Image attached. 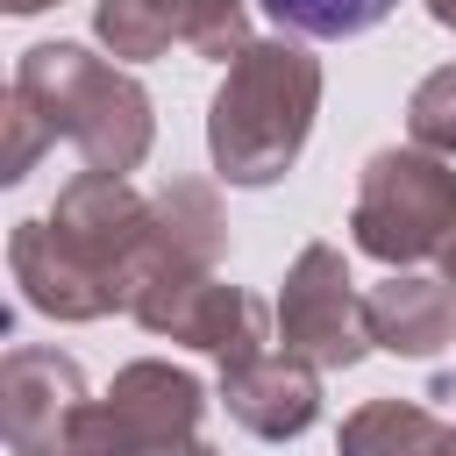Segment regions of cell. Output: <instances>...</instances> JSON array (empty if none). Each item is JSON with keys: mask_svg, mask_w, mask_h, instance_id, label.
I'll return each instance as SVG.
<instances>
[{"mask_svg": "<svg viewBox=\"0 0 456 456\" xmlns=\"http://www.w3.org/2000/svg\"><path fill=\"white\" fill-rule=\"evenodd\" d=\"M150 221H157V200H142L121 171L86 164L71 185H57L50 214L14 221L7 271L21 299L50 321H107L114 306L128 314Z\"/></svg>", "mask_w": 456, "mask_h": 456, "instance_id": "6da1fadb", "label": "cell"}, {"mask_svg": "<svg viewBox=\"0 0 456 456\" xmlns=\"http://www.w3.org/2000/svg\"><path fill=\"white\" fill-rule=\"evenodd\" d=\"M314 114H321V57L299 36H256L242 57H228L207 100V157L242 192L278 185L299 164Z\"/></svg>", "mask_w": 456, "mask_h": 456, "instance_id": "7a4b0ae2", "label": "cell"}, {"mask_svg": "<svg viewBox=\"0 0 456 456\" xmlns=\"http://www.w3.org/2000/svg\"><path fill=\"white\" fill-rule=\"evenodd\" d=\"M14 93L50 121V135H64L93 171H135L157 142V114H150V93L93 57L86 43H36L14 57Z\"/></svg>", "mask_w": 456, "mask_h": 456, "instance_id": "3957f363", "label": "cell"}, {"mask_svg": "<svg viewBox=\"0 0 456 456\" xmlns=\"http://www.w3.org/2000/svg\"><path fill=\"white\" fill-rule=\"evenodd\" d=\"M456 235V164L406 142V150H378L356 171V200H349V242L392 271H413L420 256H442V242Z\"/></svg>", "mask_w": 456, "mask_h": 456, "instance_id": "277c9868", "label": "cell"}, {"mask_svg": "<svg viewBox=\"0 0 456 456\" xmlns=\"http://www.w3.org/2000/svg\"><path fill=\"white\" fill-rule=\"evenodd\" d=\"M207 420V385L164 356H135L114 370V385L100 399L78 406L71 442L93 456H164L178 442H192Z\"/></svg>", "mask_w": 456, "mask_h": 456, "instance_id": "5b68a950", "label": "cell"}, {"mask_svg": "<svg viewBox=\"0 0 456 456\" xmlns=\"http://www.w3.org/2000/svg\"><path fill=\"white\" fill-rule=\"evenodd\" d=\"M278 342L292 356H306L314 370H356L378 342H370V321H363V292L342 264L335 242H306L292 264H285V285H278Z\"/></svg>", "mask_w": 456, "mask_h": 456, "instance_id": "8992f818", "label": "cell"}, {"mask_svg": "<svg viewBox=\"0 0 456 456\" xmlns=\"http://www.w3.org/2000/svg\"><path fill=\"white\" fill-rule=\"evenodd\" d=\"M128 314L150 335L185 342V349H200L214 363H242V356L271 349L264 299L242 292V285H221V271H207V278H150V285H135Z\"/></svg>", "mask_w": 456, "mask_h": 456, "instance_id": "52a82bcc", "label": "cell"}, {"mask_svg": "<svg viewBox=\"0 0 456 456\" xmlns=\"http://www.w3.org/2000/svg\"><path fill=\"white\" fill-rule=\"evenodd\" d=\"M86 406V378L64 349L43 342H14L0 356V428H7V456H50L71 442V420Z\"/></svg>", "mask_w": 456, "mask_h": 456, "instance_id": "ba28073f", "label": "cell"}, {"mask_svg": "<svg viewBox=\"0 0 456 456\" xmlns=\"http://www.w3.org/2000/svg\"><path fill=\"white\" fill-rule=\"evenodd\" d=\"M221 406L256 442H292L321 420V370L292 349H256L242 363H221Z\"/></svg>", "mask_w": 456, "mask_h": 456, "instance_id": "9c48e42d", "label": "cell"}, {"mask_svg": "<svg viewBox=\"0 0 456 456\" xmlns=\"http://www.w3.org/2000/svg\"><path fill=\"white\" fill-rule=\"evenodd\" d=\"M221 249H228V214H221L214 185L207 178H171L157 192V221H150L135 285H150V278H207V271H221Z\"/></svg>", "mask_w": 456, "mask_h": 456, "instance_id": "30bf717a", "label": "cell"}, {"mask_svg": "<svg viewBox=\"0 0 456 456\" xmlns=\"http://www.w3.org/2000/svg\"><path fill=\"white\" fill-rule=\"evenodd\" d=\"M363 321H370V342L385 356H442L456 342V292L442 278H420V271H392L363 292Z\"/></svg>", "mask_w": 456, "mask_h": 456, "instance_id": "8fae6325", "label": "cell"}, {"mask_svg": "<svg viewBox=\"0 0 456 456\" xmlns=\"http://www.w3.org/2000/svg\"><path fill=\"white\" fill-rule=\"evenodd\" d=\"M335 456H449V420L420 399H363L342 413Z\"/></svg>", "mask_w": 456, "mask_h": 456, "instance_id": "7c38bea8", "label": "cell"}, {"mask_svg": "<svg viewBox=\"0 0 456 456\" xmlns=\"http://www.w3.org/2000/svg\"><path fill=\"white\" fill-rule=\"evenodd\" d=\"M93 36L107 43V57L150 64L178 43V21H171L164 0H93Z\"/></svg>", "mask_w": 456, "mask_h": 456, "instance_id": "4fadbf2b", "label": "cell"}, {"mask_svg": "<svg viewBox=\"0 0 456 456\" xmlns=\"http://www.w3.org/2000/svg\"><path fill=\"white\" fill-rule=\"evenodd\" d=\"M399 0H264V14L299 36V43H342V36H363L392 14Z\"/></svg>", "mask_w": 456, "mask_h": 456, "instance_id": "5bb4252c", "label": "cell"}, {"mask_svg": "<svg viewBox=\"0 0 456 456\" xmlns=\"http://www.w3.org/2000/svg\"><path fill=\"white\" fill-rule=\"evenodd\" d=\"M171 7V21H178V43L192 50V57H214V64H228V57H242L256 36H249V0H164Z\"/></svg>", "mask_w": 456, "mask_h": 456, "instance_id": "9a60e30c", "label": "cell"}, {"mask_svg": "<svg viewBox=\"0 0 456 456\" xmlns=\"http://www.w3.org/2000/svg\"><path fill=\"white\" fill-rule=\"evenodd\" d=\"M406 135H413L420 150H435V157L456 164V64H442V71H428V78L413 86V100H406Z\"/></svg>", "mask_w": 456, "mask_h": 456, "instance_id": "2e32d148", "label": "cell"}, {"mask_svg": "<svg viewBox=\"0 0 456 456\" xmlns=\"http://www.w3.org/2000/svg\"><path fill=\"white\" fill-rule=\"evenodd\" d=\"M0 128H7V150H0V178H7V185H21V178L36 171V157H43L57 135H50V121H43V114H36V107H28L14 86H7V114H0Z\"/></svg>", "mask_w": 456, "mask_h": 456, "instance_id": "e0dca14e", "label": "cell"}, {"mask_svg": "<svg viewBox=\"0 0 456 456\" xmlns=\"http://www.w3.org/2000/svg\"><path fill=\"white\" fill-rule=\"evenodd\" d=\"M442 285H449V292H456V235H449V242H442Z\"/></svg>", "mask_w": 456, "mask_h": 456, "instance_id": "ac0fdd59", "label": "cell"}, {"mask_svg": "<svg viewBox=\"0 0 456 456\" xmlns=\"http://www.w3.org/2000/svg\"><path fill=\"white\" fill-rule=\"evenodd\" d=\"M428 14H435V21L449 28V36H456V0H428Z\"/></svg>", "mask_w": 456, "mask_h": 456, "instance_id": "d6986e66", "label": "cell"}, {"mask_svg": "<svg viewBox=\"0 0 456 456\" xmlns=\"http://www.w3.org/2000/svg\"><path fill=\"white\" fill-rule=\"evenodd\" d=\"M164 456H221V449H207V442L192 435V442H178V449H164Z\"/></svg>", "mask_w": 456, "mask_h": 456, "instance_id": "ffe728a7", "label": "cell"}, {"mask_svg": "<svg viewBox=\"0 0 456 456\" xmlns=\"http://www.w3.org/2000/svg\"><path fill=\"white\" fill-rule=\"evenodd\" d=\"M7 14H43V7H57V0H0Z\"/></svg>", "mask_w": 456, "mask_h": 456, "instance_id": "44dd1931", "label": "cell"}, {"mask_svg": "<svg viewBox=\"0 0 456 456\" xmlns=\"http://www.w3.org/2000/svg\"><path fill=\"white\" fill-rule=\"evenodd\" d=\"M50 456H93V449H78V442H64V449H50Z\"/></svg>", "mask_w": 456, "mask_h": 456, "instance_id": "7402d4cb", "label": "cell"}, {"mask_svg": "<svg viewBox=\"0 0 456 456\" xmlns=\"http://www.w3.org/2000/svg\"><path fill=\"white\" fill-rule=\"evenodd\" d=\"M449 456H456V428H449Z\"/></svg>", "mask_w": 456, "mask_h": 456, "instance_id": "603a6c76", "label": "cell"}]
</instances>
